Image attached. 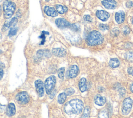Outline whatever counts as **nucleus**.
I'll use <instances>...</instances> for the list:
<instances>
[{"label": "nucleus", "mask_w": 133, "mask_h": 118, "mask_svg": "<svg viewBox=\"0 0 133 118\" xmlns=\"http://www.w3.org/2000/svg\"><path fill=\"white\" fill-rule=\"evenodd\" d=\"M84 103L79 99H74L68 101L64 107V112L68 115L78 114L83 110Z\"/></svg>", "instance_id": "obj_1"}, {"label": "nucleus", "mask_w": 133, "mask_h": 118, "mask_svg": "<svg viewBox=\"0 0 133 118\" xmlns=\"http://www.w3.org/2000/svg\"><path fill=\"white\" fill-rule=\"evenodd\" d=\"M104 38L102 34L97 31H92L89 33L86 38V42L89 46L98 45L103 43Z\"/></svg>", "instance_id": "obj_2"}, {"label": "nucleus", "mask_w": 133, "mask_h": 118, "mask_svg": "<svg viewBox=\"0 0 133 118\" xmlns=\"http://www.w3.org/2000/svg\"><path fill=\"white\" fill-rule=\"evenodd\" d=\"M4 16L6 19H9L13 15L15 9L16 5L11 0H6L3 5Z\"/></svg>", "instance_id": "obj_3"}, {"label": "nucleus", "mask_w": 133, "mask_h": 118, "mask_svg": "<svg viewBox=\"0 0 133 118\" xmlns=\"http://www.w3.org/2000/svg\"><path fill=\"white\" fill-rule=\"evenodd\" d=\"M56 83V78L55 76L51 75L48 77L45 81V87L46 89V93L48 95L50 94L55 86Z\"/></svg>", "instance_id": "obj_4"}, {"label": "nucleus", "mask_w": 133, "mask_h": 118, "mask_svg": "<svg viewBox=\"0 0 133 118\" xmlns=\"http://www.w3.org/2000/svg\"><path fill=\"white\" fill-rule=\"evenodd\" d=\"M133 101L130 98H127L124 99L122 104V112L124 115L128 114L131 110Z\"/></svg>", "instance_id": "obj_5"}, {"label": "nucleus", "mask_w": 133, "mask_h": 118, "mask_svg": "<svg viewBox=\"0 0 133 118\" xmlns=\"http://www.w3.org/2000/svg\"><path fill=\"white\" fill-rule=\"evenodd\" d=\"M17 101L22 104H24L29 102L30 101V96L27 92L21 91L18 93L16 96Z\"/></svg>", "instance_id": "obj_6"}, {"label": "nucleus", "mask_w": 133, "mask_h": 118, "mask_svg": "<svg viewBox=\"0 0 133 118\" xmlns=\"http://www.w3.org/2000/svg\"><path fill=\"white\" fill-rule=\"evenodd\" d=\"M35 86L38 96L39 97L43 96L44 94V86L43 82L41 80H37L35 81Z\"/></svg>", "instance_id": "obj_7"}, {"label": "nucleus", "mask_w": 133, "mask_h": 118, "mask_svg": "<svg viewBox=\"0 0 133 118\" xmlns=\"http://www.w3.org/2000/svg\"><path fill=\"white\" fill-rule=\"evenodd\" d=\"M101 3L108 9H114L117 7V2L115 0H103Z\"/></svg>", "instance_id": "obj_8"}, {"label": "nucleus", "mask_w": 133, "mask_h": 118, "mask_svg": "<svg viewBox=\"0 0 133 118\" xmlns=\"http://www.w3.org/2000/svg\"><path fill=\"white\" fill-rule=\"evenodd\" d=\"M55 23L57 26L60 28H64L70 27V23L64 18H58L55 21Z\"/></svg>", "instance_id": "obj_9"}, {"label": "nucleus", "mask_w": 133, "mask_h": 118, "mask_svg": "<svg viewBox=\"0 0 133 118\" xmlns=\"http://www.w3.org/2000/svg\"><path fill=\"white\" fill-rule=\"evenodd\" d=\"M96 16L101 20L103 21H107L109 17V14L103 10H98L96 12Z\"/></svg>", "instance_id": "obj_10"}, {"label": "nucleus", "mask_w": 133, "mask_h": 118, "mask_svg": "<svg viewBox=\"0 0 133 118\" xmlns=\"http://www.w3.org/2000/svg\"><path fill=\"white\" fill-rule=\"evenodd\" d=\"M44 11L48 16L55 17L58 16L57 11L53 7L46 6L44 8Z\"/></svg>", "instance_id": "obj_11"}, {"label": "nucleus", "mask_w": 133, "mask_h": 118, "mask_svg": "<svg viewBox=\"0 0 133 118\" xmlns=\"http://www.w3.org/2000/svg\"><path fill=\"white\" fill-rule=\"evenodd\" d=\"M79 72V68L76 65H72L70 69L69 73V77L71 78L76 77L77 76V75L78 74Z\"/></svg>", "instance_id": "obj_12"}, {"label": "nucleus", "mask_w": 133, "mask_h": 118, "mask_svg": "<svg viewBox=\"0 0 133 118\" xmlns=\"http://www.w3.org/2000/svg\"><path fill=\"white\" fill-rule=\"evenodd\" d=\"M125 18V14L123 11L117 12L115 15V19L116 22L118 24L122 23Z\"/></svg>", "instance_id": "obj_13"}, {"label": "nucleus", "mask_w": 133, "mask_h": 118, "mask_svg": "<svg viewBox=\"0 0 133 118\" xmlns=\"http://www.w3.org/2000/svg\"><path fill=\"white\" fill-rule=\"evenodd\" d=\"M6 114L8 116H11L15 115L16 113L15 105L13 103H9L6 107Z\"/></svg>", "instance_id": "obj_14"}, {"label": "nucleus", "mask_w": 133, "mask_h": 118, "mask_svg": "<svg viewBox=\"0 0 133 118\" xmlns=\"http://www.w3.org/2000/svg\"><path fill=\"white\" fill-rule=\"evenodd\" d=\"M52 54L57 57H62L64 56L66 54V51L65 49L62 48H54L52 50Z\"/></svg>", "instance_id": "obj_15"}, {"label": "nucleus", "mask_w": 133, "mask_h": 118, "mask_svg": "<svg viewBox=\"0 0 133 118\" xmlns=\"http://www.w3.org/2000/svg\"><path fill=\"white\" fill-rule=\"evenodd\" d=\"M95 103L98 106H103L106 102V98L105 97L97 95L95 98Z\"/></svg>", "instance_id": "obj_16"}, {"label": "nucleus", "mask_w": 133, "mask_h": 118, "mask_svg": "<svg viewBox=\"0 0 133 118\" xmlns=\"http://www.w3.org/2000/svg\"><path fill=\"white\" fill-rule=\"evenodd\" d=\"M79 88L81 92H84L87 90V82L85 78H82L79 82Z\"/></svg>", "instance_id": "obj_17"}, {"label": "nucleus", "mask_w": 133, "mask_h": 118, "mask_svg": "<svg viewBox=\"0 0 133 118\" xmlns=\"http://www.w3.org/2000/svg\"><path fill=\"white\" fill-rule=\"evenodd\" d=\"M109 64L111 67L115 68L119 65V61L117 58H112L110 60Z\"/></svg>", "instance_id": "obj_18"}, {"label": "nucleus", "mask_w": 133, "mask_h": 118, "mask_svg": "<svg viewBox=\"0 0 133 118\" xmlns=\"http://www.w3.org/2000/svg\"><path fill=\"white\" fill-rule=\"evenodd\" d=\"M55 7L57 11L60 14H63L68 11V8L66 6H63L61 5H56Z\"/></svg>", "instance_id": "obj_19"}, {"label": "nucleus", "mask_w": 133, "mask_h": 118, "mask_svg": "<svg viewBox=\"0 0 133 118\" xmlns=\"http://www.w3.org/2000/svg\"><path fill=\"white\" fill-rule=\"evenodd\" d=\"M66 94L65 93H61L58 96V101L60 104H63L66 98Z\"/></svg>", "instance_id": "obj_20"}, {"label": "nucleus", "mask_w": 133, "mask_h": 118, "mask_svg": "<svg viewBox=\"0 0 133 118\" xmlns=\"http://www.w3.org/2000/svg\"><path fill=\"white\" fill-rule=\"evenodd\" d=\"M90 113V108L89 106H87L85 107L83 113L82 114V116L81 117H88L89 116Z\"/></svg>", "instance_id": "obj_21"}, {"label": "nucleus", "mask_w": 133, "mask_h": 118, "mask_svg": "<svg viewBox=\"0 0 133 118\" xmlns=\"http://www.w3.org/2000/svg\"><path fill=\"white\" fill-rule=\"evenodd\" d=\"M49 34V33L48 32H46V31H43L41 35L39 36V38H41L42 39V41L41 42V43H40V45H44V43H45V39H46V36L45 35H48Z\"/></svg>", "instance_id": "obj_22"}, {"label": "nucleus", "mask_w": 133, "mask_h": 118, "mask_svg": "<svg viewBox=\"0 0 133 118\" xmlns=\"http://www.w3.org/2000/svg\"><path fill=\"white\" fill-rule=\"evenodd\" d=\"M18 31V28L16 27H11L9 31L8 35L9 36H12L17 34Z\"/></svg>", "instance_id": "obj_23"}, {"label": "nucleus", "mask_w": 133, "mask_h": 118, "mask_svg": "<svg viewBox=\"0 0 133 118\" xmlns=\"http://www.w3.org/2000/svg\"><path fill=\"white\" fill-rule=\"evenodd\" d=\"M125 58L129 60L133 61V52H127L124 55Z\"/></svg>", "instance_id": "obj_24"}, {"label": "nucleus", "mask_w": 133, "mask_h": 118, "mask_svg": "<svg viewBox=\"0 0 133 118\" xmlns=\"http://www.w3.org/2000/svg\"><path fill=\"white\" fill-rule=\"evenodd\" d=\"M64 71H65V68L64 67L60 68L58 72V76L60 78L62 79L64 77Z\"/></svg>", "instance_id": "obj_25"}, {"label": "nucleus", "mask_w": 133, "mask_h": 118, "mask_svg": "<svg viewBox=\"0 0 133 118\" xmlns=\"http://www.w3.org/2000/svg\"><path fill=\"white\" fill-rule=\"evenodd\" d=\"M98 115L99 117H108V113L105 110H101L99 113Z\"/></svg>", "instance_id": "obj_26"}, {"label": "nucleus", "mask_w": 133, "mask_h": 118, "mask_svg": "<svg viewBox=\"0 0 133 118\" xmlns=\"http://www.w3.org/2000/svg\"><path fill=\"white\" fill-rule=\"evenodd\" d=\"M18 22V19L16 17H14L13 18L11 19V20L9 22V26L10 27H14L16 23Z\"/></svg>", "instance_id": "obj_27"}, {"label": "nucleus", "mask_w": 133, "mask_h": 118, "mask_svg": "<svg viewBox=\"0 0 133 118\" xmlns=\"http://www.w3.org/2000/svg\"><path fill=\"white\" fill-rule=\"evenodd\" d=\"M65 94H66L67 96H70V95H72L74 94V90L73 88H72L71 87L65 89Z\"/></svg>", "instance_id": "obj_28"}, {"label": "nucleus", "mask_w": 133, "mask_h": 118, "mask_svg": "<svg viewBox=\"0 0 133 118\" xmlns=\"http://www.w3.org/2000/svg\"><path fill=\"white\" fill-rule=\"evenodd\" d=\"M99 27L100 30L102 31H105V30H108L109 29V26L108 25L104 24H100L99 25Z\"/></svg>", "instance_id": "obj_29"}, {"label": "nucleus", "mask_w": 133, "mask_h": 118, "mask_svg": "<svg viewBox=\"0 0 133 118\" xmlns=\"http://www.w3.org/2000/svg\"><path fill=\"white\" fill-rule=\"evenodd\" d=\"M123 32L124 34L127 35L130 33V29L128 26H125L123 29Z\"/></svg>", "instance_id": "obj_30"}, {"label": "nucleus", "mask_w": 133, "mask_h": 118, "mask_svg": "<svg viewBox=\"0 0 133 118\" xmlns=\"http://www.w3.org/2000/svg\"><path fill=\"white\" fill-rule=\"evenodd\" d=\"M70 28L73 31H78L79 30V27L75 24H72V25H70Z\"/></svg>", "instance_id": "obj_31"}, {"label": "nucleus", "mask_w": 133, "mask_h": 118, "mask_svg": "<svg viewBox=\"0 0 133 118\" xmlns=\"http://www.w3.org/2000/svg\"><path fill=\"white\" fill-rule=\"evenodd\" d=\"M84 19L88 22H91L92 21V18L89 15H86L84 17Z\"/></svg>", "instance_id": "obj_32"}, {"label": "nucleus", "mask_w": 133, "mask_h": 118, "mask_svg": "<svg viewBox=\"0 0 133 118\" xmlns=\"http://www.w3.org/2000/svg\"><path fill=\"white\" fill-rule=\"evenodd\" d=\"M126 6L127 8H131L133 6V2L131 1H128L126 4Z\"/></svg>", "instance_id": "obj_33"}, {"label": "nucleus", "mask_w": 133, "mask_h": 118, "mask_svg": "<svg viewBox=\"0 0 133 118\" xmlns=\"http://www.w3.org/2000/svg\"><path fill=\"white\" fill-rule=\"evenodd\" d=\"M119 30H118V29L117 28H115L113 30V31H112V33H113L115 36L117 35L119 33Z\"/></svg>", "instance_id": "obj_34"}, {"label": "nucleus", "mask_w": 133, "mask_h": 118, "mask_svg": "<svg viewBox=\"0 0 133 118\" xmlns=\"http://www.w3.org/2000/svg\"><path fill=\"white\" fill-rule=\"evenodd\" d=\"M128 73L133 76V67H130L128 69Z\"/></svg>", "instance_id": "obj_35"}, {"label": "nucleus", "mask_w": 133, "mask_h": 118, "mask_svg": "<svg viewBox=\"0 0 133 118\" xmlns=\"http://www.w3.org/2000/svg\"><path fill=\"white\" fill-rule=\"evenodd\" d=\"M119 93L122 95H124L125 94V89L124 88H122L119 90Z\"/></svg>", "instance_id": "obj_36"}, {"label": "nucleus", "mask_w": 133, "mask_h": 118, "mask_svg": "<svg viewBox=\"0 0 133 118\" xmlns=\"http://www.w3.org/2000/svg\"><path fill=\"white\" fill-rule=\"evenodd\" d=\"M5 108H6V106L4 105H1L0 104V112H3V111L5 110Z\"/></svg>", "instance_id": "obj_37"}, {"label": "nucleus", "mask_w": 133, "mask_h": 118, "mask_svg": "<svg viewBox=\"0 0 133 118\" xmlns=\"http://www.w3.org/2000/svg\"><path fill=\"white\" fill-rule=\"evenodd\" d=\"M4 75V71L2 68H0V80L3 78Z\"/></svg>", "instance_id": "obj_38"}, {"label": "nucleus", "mask_w": 133, "mask_h": 118, "mask_svg": "<svg viewBox=\"0 0 133 118\" xmlns=\"http://www.w3.org/2000/svg\"><path fill=\"white\" fill-rule=\"evenodd\" d=\"M130 89L131 91L133 93V83L130 85Z\"/></svg>", "instance_id": "obj_39"}, {"label": "nucleus", "mask_w": 133, "mask_h": 118, "mask_svg": "<svg viewBox=\"0 0 133 118\" xmlns=\"http://www.w3.org/2000/svg\"><path fill=\"white\" fill-rule=\"evenodd\" d=\"M2 35L0 33V39H1V38H2Z\"/></svg>", "instance_id": "obj_40"}, {"label": "nucleus", "mask_w": 133, "mask_h": 118, "mask_svg": "<svg viewBox=\"0 0 133 118\" xmlns=\"http://www.w3.org/2000/svg\"><path fill=\"white\" fill-rule=\"evenodd\" d=\"M1 6H0V14H1Z\"/></svg>", "instance_id": "obj_41"}, {"label": "nucleus", "mask_w": 133, "mask_h": 118, "mask_svg": "<svg viewBox=\"0 0 133 118\" xmlns=\"http://www.w3.org/2000/svg\"><path fill=\"white\" fill-rule=\"evenodd\" d=\"M46 2H49V1H50V0H45Z\"/></svg>", "instance_id": "obj_42"}, {"label": "nucleus", "mask_w": 133, "mask_h": 118, "mask_svg": "<svg viewBox=\"0 0 133 118\" xmlns=\"http://www.w3.org/2000/svg\"><path fill=\"white\" fill-rule=\"evenodd\" d=\"M132 24H133V18H132Z\"/></svg>", "instance_id": "obj_43"}, {"label": "nucleus", "mask_w": 133, "mask_h": 118, "mask_svg": "<svg viewBox=\"0 0 133 118\" xmlns=\"http://www.w3.org/2000/svg\"><path fill=\"white\" fill-rule=\"evenodd\" d=\"M2 1V0H0V2H1Z\"/></svg>", "instance_id": "obj_44"}]
</instances>
